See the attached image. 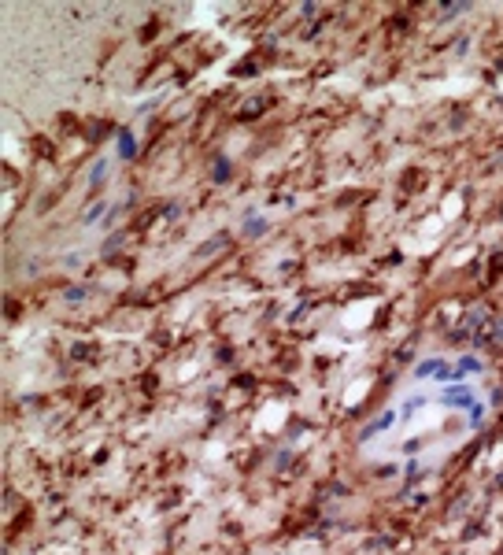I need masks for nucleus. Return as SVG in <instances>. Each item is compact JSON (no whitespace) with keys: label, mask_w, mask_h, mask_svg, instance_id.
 Returning <instances> with one entry per match:
<instances>
[{"label":"nucleus","mask_w":503,"mask_h":555,"mask_svg":"<svg viewBox=\"0 0 503 555\" xmlns=\"http://www.w3.org/2000/svg\"><path fill=\"white\" fill-rule=\"evenodd\" d=\"M119 152H122V156H133V152H137V141L126 134V130L119 134Z\"/></svg>","instance_id":"nucleus-1"},{"label":"nucleus","mask_w":503,"mask_h":555,"mask_svg":"<svg viewBox=\"0 0 503 555\" xmlns=\"http://www.w3.org/2000/svg\"><path fill=\"white\" fill-rule=\"evenodd\" d=\"M426 374H448V367H444V363H437V359H433V363H422V367H418V378H426Z\"/></svg>","instance_id":"nucleus-2"},{"label":"nucleus","mask_w":503,"mask_h":555,"mask_svg":"<svg viewBox=\"0 0 503 555\" xmlns=\"http://www.w3.org/2000/svg\"><path fill=\"white\" fill-rule=\"evenodd\" d=\"M263 230H266V222H263V218H248V222H244V233H248V237H259Z\"/></svg>","instance_id":"nucleus-3"},{"label":"nucleus","mask_w":503,"mask_h":555,"mask_svg":"<svg viewBox=\"0 0 503 555\" xmlns=\"http://www.w3.org/2000/svg\"><path fill=\"white\" fill-rule=\"evenodd\" d=\"M104 174H107V160H100L97 167H93V178H89V182H93V185H100V178H104Z\"/></svg>","instance_id":"nucleus-4"}]
</instances>
